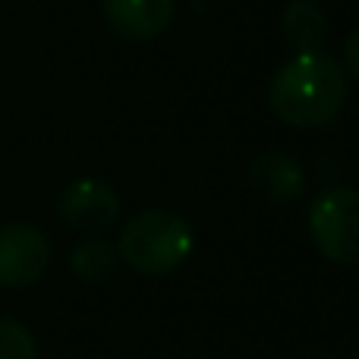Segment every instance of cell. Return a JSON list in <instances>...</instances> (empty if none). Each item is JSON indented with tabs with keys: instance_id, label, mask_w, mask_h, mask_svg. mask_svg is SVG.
<instances>
[{
	"instance_id": "obj_5",
	"label": "cell",
	"mask_w": 359,
	"mask_h": 359,
	"mask_svg": "<svg viewBox=\"0 0 359 359\" xmlns=\"http://www.w3.org/2000/svg\"><path fill=\"white\" fill-rule=\"evenodd\" d=\"M60 217L73 230H107L120 215V198L114 186L95 177H79L60 192Z\"/></svg>"
},
{
	"instance_id": "obj_11",
	"label": "cell",
	"mask_w": 359,
	"mask_h": 359,
	"mask_svg": "<svg viewBox=\"0 0 359 359\" xmlns=\"http://www.w3.org/2000/svg\"><path fill=\"white\" fill-rule=\"evenodd\" d=\"M344 60H347V69L359 79V25L347 35V44H344Z\"/></svg>"
},
{
	"instance_id": "obj_2",
	"label": "cell",
	"mask_w": 359,
	"mask_h": 359,
	"mask_svg": "<svg viewBox=\"0 0 359 359\" xmlns=\"http://www.w3.org/2000/svg\"><path fill=\"white\" fill-rule=\"evenodd\" d=\"M192 227L174 211L149 208L139 211L120 233L117 255L145 278L170 274L189 259L192 252Z\"/></svg>"
},
{
	"instance_id": "obj_9",
	"label": "cell",
	"mask_w": 359,
	"mask_h": 359,
	"mask_svg": "<svg viewBox=\"0 0 359 359\" xmlns=\"http://www.w3.org/2000/svg\"><path fill=\"white\" fill-rule=\"evenodd\" d=\"M117 265V249L104 240H86L73 249L69 255V268L76 271V278H82L86 284H98Z\"/></svg>"
},
{
	"instance_id": "obj_10",
	"label": "cell",
	"mask_w": 359,
	"mask_h": 359,
	"mask_svg": "<svg viewBox=\"0 0 359 359\" xmlns=\"http://www.w3.org/2000/svg\"><path fill=\"white\" fill-rule=\"evenodd\" d=\"M0 359H38L35 334L22 322L0 318Z\"/></svg>"
},
{
	"instance_id": "obj_4",
	"label": "cell",
	"mask_w": 359,
	"mask_h": 359,
	"mask_svg": "<svg viewBox=\"0 0 359 359\" xmlns=\"http://www.w3.org/2000/svg\"><path fill=\"white\" fill-rule=\"evenodd\" d=\"M50 265V240L32 224L0 227V287H32Z\"/></svg>"
},
{
	"instance_id": "obj_1",
	"label": "cell",
	"mask_w": 359,
	"mask_h": 359,
	"mask_svg": "<svg viewBox=\"0 0 359 359\" xmlns=\"http://www.w3.org/2000/svg\"><path fill=\"white\" fill-rule=\"evenodd\" d=\"M347 76L334 57L322 54H297L274 73L268 101L271 111L284 123L309 130L325 126L344 111L347 101Z\"/></svg>"
},
{
	"instance_id": "obj_3",
	"label": "cell",
	"mask_w": 359,
	"mask_h": 359,
	"mask_svg": "<svg viewBox=\"0 0 359 359\" xmlns=\"http://www.w3.org/2000/svg\"><path fill=\"white\" fill-rule=\"evenodd\" d=\"M309 236L334 265H359V189L334 186L309 205Z\"/></svg>"
},
{
	"instance_id": "obj_6",
	"label": "cell",
	"mask_w": 359,
	"mask_h": 359,
	"mask_svg": "<svg viewBox=\"0 0 359 359\" xmlns=\"http://www.w3.org/2000/svg\"><path fill=\"white\" fill-rule=\"evenodd\" d=\"M104 19L130 41H151L170 25L177 0H101Z\"/></svg>"
},
{
	"instance_id": "obj_7",
	"label": "cell",
	"mask_w": 359,
	"mask_h": 359,
	"mask_svg": "<svg viewBox=\"0 0 359 359\" xmlns=\"http://www.w3.org/2000/svg\"><path fill=\"white\" fill-rule=\"evenodd\" d=\"M249 186L255 189V196L265 198L271 205H287L297 202L306 192V174L290 155L284 151H265V155H255L249 161L246 170Z\"/></svg>"
},
{
	"instance_id": "obj_8",
	"label": "cell",
	"mask_w": 359,
	"mask_h": 359,
	"mask_svg": "<svg viewBox=\"0 0 359 359\" xmlns=\"http://www.w3.org/2000/svg\"><path fill=\"white\" fill-rule=\"evenodd\" d=\"M280 29L297 54H322L328 41V19L312 0H290L280 16Z\"/></svg>"
}]
</instances>
